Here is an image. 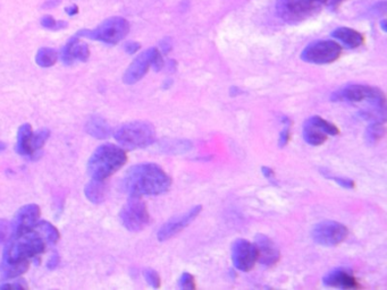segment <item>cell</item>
<instances>
[{
  "label": "cell",
  "instance_id": "6da1fadb",
  "mask_svg": "<svg viewBox=\"0 0 387 290\" xmlns=\"http://www.w3.org/2000/svg\"><path fill=\"white\" fill-rule=\"evenodd\" d=\"M172 179L155 163H141L130 168L124 177V187L130 196L160 195L167 192Z\"/></svg>",
  "mask_w": 387,
  "mask_h": 290
},
{
  "label": "cell",
  "instance_id": "7a4b0ae2",
  "mask_svg": "<svg viewBox=\"0 0 387 290\" xmlns=\"http://www.w3.org/2000/svg\"><path fill=\"white\" fill-rule=\"evenodd\" d=\"M44 249L46 243L42 236L35 231V228L21 234H14L8 239L2 264L29 262V258L40 255Z\"/></svg>",
  "mask_w": 387,
  "mask_h": 290
},
{
  "label": "cell",
  "instance_id": "3957f363",
  "mask_svg": "<svg viewBox=\"0 0 387 290\" xmlns=\"http://www.w3.org/2000/svg\"><path fill=\"white\" fill-rule=\"evenodd\" d=\"M127 161L123 149L114 144H103L92 153L88 162V172L92 179L105 181Z\"/></svg>",
  "mask_w": 387,
  "mask_h": 290
},
{
  "label": "cell",
  "instance_id": "277c9868",
  "mask_svg": "<svg viewBox=\"0 0 387 290\" xmlns=\"http://www.w3.org/2000/svg\"><path fill=\"white\" fill-rule=\"evenodd\" d=\"M115 139L128 150L149 147L156 139V130L150 122L136 120L121 125L116 129Z\"/></svg>",
  "mask_w": 387,
  "mask_h": 290
},
{
  "label": "cell",
  "instance_id": "5b68a950",
  "mask_svg": "<svg viewBox=\"0 0 387 290\" xmlns=\"http://www.w3.org/2000/svg\"><path fill=\"white\" fill-rule=\"evenodd\" d=\"M130 32L128 22L123 17H110L103 21L94 30H81L76 36H84L92 40H98L107 44H116L123 40Z\"/></svg>",
  "mask_w": 387,
  "mask_h": 290
},
{
  "label": "cell",
  "instance_id": "8992f818",
  "mask_svg": "<svg viewBox=\"0 0 387 290\" xmlns=\"http://www.w3.org/2000/svg\"><path fill=\"white\" fill-rule=\"evenodd\" d=\"M325 0H277V14L287 23H299L319 11Z\"/></svg>",
  "mask_w": 387,
  "mask_h": 290
},
{
  "label": "cell",
  "instance_id": "52a82bcc",
  "mask_svg": "<svg viewBox=\"0 0 387 290\" xmlns=\"http://www.w3.org/2000/svg\"><path fill=\"white\" fill-rule=\"evenodd\" d=\"M119 219L126 229L133 233L141 231L149 224L150 215L140 197L131 196L119 213Z\"/></svg>",
  "mask_w": 387,
  "mask_h": 290
},
{
  "label": "cell",
  "instance_id": "ba28073f",
  "mask_svg": "<svg viewBox=\"0 0 387 290\" xmlns=\"http://www.w3.org/2000/svg\"><path fill=\"white\" fill-rule=\"evenodd\" d=\"M341 52L342 48L339 43L335 41L324 40L309 44L301 53V58L307 62L321 65L335 61L341 56Z\"/></svg>",
  "mask_w": 387,
  "mask_h": 290
},
{
  "label": "cell",
  "instance_id": "9c48e42d",
  "mask_svg": "<svg viewBox=\"0 0 387 290\" xmlns=\"http://www.w3.org/2000/svg\"><path fill=\"white\" fill-rule=\"evenodd\" d=\"M311 235L314 242L321 246H336L346 239L349 230L340 222L322 221L313 227Z\"/></svg>",
  "mask_w": 387,
  "mask_h": 290
},
{
  "label": "cell",
  "instance_id": "30bf717a",
  "mask_svg": "<svg viewBox=\"0 0 387 290\" xmlns=\"http://www.w3.org/2000/svg\"><path fill=\"white\" fill-rule=\"evenodd\" d=\"M340 99L348 100L351 102L368 101L378 108H384L385 94L379 89L368 85H350L341 91Z\"/></svg>",
  "mask_w": 387,
  "mask_h": 290
},
{
  "label": "cell",
  "instance_id": "8fae6325",
  "mask_svg": "<svg viewBox=\"0 0 387 290\" xmlns=\"http://www.w3.org/2000/svg\"><path fill=\"white\" fill-rule=\"evenodd\" d=\"M232 261L234 266L240 271L247 272L253 269L258 261L255 244H251L245 239H237L232 246Z\"/></svg>",
  "mask_w": 387,
  "mask_h": 290
},
{
  "label": "cell",
  "instance_id": "7c38bea8",
  "mask_svg": "<svg viewBox=\"0 0 387 290\" xmlns=\"http://www.w3.org/2000/svg\"><path fill=\"white\" fill-rule=\"evenodd\" d=\"M201 210H202V206L197 205L195 207H192L191 210H188L187 212L183 213V214L172 218V219L168 220L159 229L158 234H157L158 240H160V242H165V240L174 237V236L178 234L179 231H182L184 228H186V227L190 225L198 215H199Z\"/></svg>",
  "mask_w": 387,
  "mask_h": 290
},
{
  "label": "cell",
  "instance_id": "4fadbf2b",
  "mask_svg": "<svg viewBox=\"0 0 387 290\" xmlns=\"http://www.w3.org/2000/svg\"><path fill=\"white\" fill-rule=\"evenodd\" d=\"M151 54L152 48L146 50L141 54L134 59L133 62L126 69L123 76V81L125 84H134L140 81L143 76L147 74L148 69L151 66Z\"/></svg>",
  "mask_w": 387,
  "mask_h": 290
},
{
  "label": "cell",
  "instance_id": "5bb4252c",
  "mask_svg": "<svg viewBox=\"0 0 387 290\" xmlns=\"http://www.w3.org/2000/svg\"><path fill=\"white\" fill-rule=\"evenodd\" d=\"M40 218V207L37 204H28V205L22 206L17 211L14 224V234L24 233L26 230L33 229L34 226Z\"/></svg>",
  "mask_w": 387,
  "mask_h": 290
},
{
  "label": "cell",
  "instance_id": "9a60e30c",
  "mask_svg": "<svg viewBox=\"0 0 387 290\" xmlns=\"http://www.w3.org/2000/svg\"><path fill=\"white\" fill-rule=\"evenodd\" d=\"M255 247L258 251V261L266 266H272L280 261V251L271 238L265 235H256Z\"/></svg>",
  "mask_w": 387,
  "mask_h": 290
},
{
  "label": "cell",
  "instance_id": "2e32d148",
  "mask_svg": "<svg viewBox=\"0 0 387 290\" xmlns=\"http://www.w3.org/2000/svg\"><path fill=\"white\" fill-rule=\"evenodd\" d=\"M90 57L89 47L85 43H79V38H72L61 50V60L66 65L74 60L87 61Z\"/></svg>",
  "mask_w": 387,
  "mask_h": 290
},
{
  "label": "cell",
  "instance_id": "e0dca14e",
  "mask_svg": "<svg viewBox=\"0 0 387 290\" xmlns=\"http://www.w3.org/2000/svg\"><path fill=\"white\" fill-rule=\"evenodd\" d=\"M324 283L330 287H336L342 289H355L359 288L360 284L358 280L350 271L343 269H337L328 273L324 278Z\"/></svg>",
  "mask_w": 387,
  "mask_h": 290
},
{
  "label": "cell",
  "instance_id": "ac0fdd59",
  "mask_svg": "<svg viewBox=\"0 0 387 290\" xmlns=\"http://www.w3.org/2000/svg\"><path fill=\"white\" fill-rule=\"evenodd\" d=\"M332 35L348 48H358L363 43V35L360 32L349 29V27H339L333 32Z\"/></svg>",
  "mask_w": 387,
  "mask_h": 290
},
{
  "label": "cell",
  "instance_id": "d6986e66",
  "mask_svg": "<svg viewBox=\"0 0 387 290\" xmlns=\"http://www.w3.org/2000/svg\"><path fill=\"white\" fill-rule=\"evenodd\" d=\"M85 130L89 135L98 139L107 138L110 135V126L107 124V121L101 117H90L89 120L85 124Z\"/></svg>",
  "mask_w": 387,
  "mask_h": 290
},
{
  "label": "cell",
  "instance_id": "ffe728a7",
  "mask_svg": "<svg viewBox=\"0 0 387 290\" xmlns=\"http://www.w3.org/2000/svg\"><path fill=\"white\" fill-rule=\"evenodd\" d=\"M32 128L30 124L22 125L17 131V144L16 151L21 156L33 158L32 150H31V137H32Z\"/></svg>",
  "mask_w": 387,
  "mask_h": 290
},
{
  "label": "cell",
  "instance_id": "44dd1931",
  "mask_svg": "<svg viewBox=\"0 0 387 290\" xmlns=\"http://www.w3.org/2000/svg\"><path fill=\"white\" fill-rule=\"evenodd\" d=\"M84 193L90 202L96 204L101 203L106 197V184L101 180L92 179L85 186Z\"/></svg>",
  "mask_w": 387,
  "mask_h": 290
},
{
  "label": "cell",
  "instance_id": "7402d4cb",
  "mask_svg": "<svg viewBox=\"0 0 387 290\" xmlns=\"http://www.w3.org/2000/svg\"><path fill=\"white\" fill-rule=\"evenodd\" d=\"M326 135V133H324L320 128L314 126L312 122H310L309 120L305 121L303 127V138L308 144L314 145V147L321 145L327 139Z\"/></svg>",
  "mask_w": 387,
  "mask_h": 290
},
{
  "label": "cell",
  "instance_id": "603a6c76",
  "mask_svg": "<svg viewBox=\"0 0 387 290\" xmlns=\"http://www.w3.org/2000/svg\"><path fill=\"white\" fill-rule=\"evenodd\" d=\"M385 134L384 121H372L366 130V140L368 144L373 145L382 138Z\"/></svg>",
  "mask_w": 387,
  "mask_h": 290
},
{
  "label": "cell",
  "instance_id": "cb8c5ba5",
  "mask_svg": "<svg viewBox=\"0 0 387 290\" xmlns=\"http://www.w3.org/2000/svg\"><path fill=\"white\" fill-rule=\"evenodd\" d=\"M29 269V262L22 263H14V264H2L0 265V271L5 279L16 278Z\"/></svg>",
  "mask_w": 387,
  "mask_h": 290
},
{
  "label": "cell",
  "instance_id": "d4e9b609",
  "mask_svg": "<svg viewBox=\"0 0 387 290\" xmlns=\"http://www.w3.org/2000/svg\"><path fill=\"white\" fill-rule=\"evenodd\" d=\"M34 228L38 229L40 231V234L43 235L44 239H46L48 243L55 244L58 242V239H59V233H58V230L50 224V222L38 221L37 225L34 226Z\"/></svg>",
  "mask_w": 387,
  "mask_h": 290
},
{
  "label": "cell",
  "instance_id": "484cf974",
  "mask_svg": "<svg viewBox=\"0 0 387 290\" xmlns=\"http://www.w3.org/2000/svg\"><path fill=\"white\" fill-rule=\"evenodd\" d=\"M35 61L41 67H51L57 61V52L56 50L51 48H41L38 50Z\"/></svg>",
  "mask_w": 387,
  "mask_h": 290
},
{
  "label": "cell",
  "instance_id": "4316f807",
  "mask_svg": "<svg viewBox=\"0 0 387 290\" xmlns=\"http://www.w3.org/2000/svg\"><path fill=\"white\" fill-rule=\"evenodd\" d=\"M308 120L310 122H312L314 126H317L318 128H320L324 131V133H326L327 135L335 136V135H339L340 134V129L337 128V127L334 124H332V122L325 120L321 117L313 116L311 118H309Z\"/></svg>",
  "mask_w": 387,
  "mask_h": 290
},
{
  "label": "cell",
  "instance_id": "83f0119b",
  "mask_svg": "<svg viewBox=\"0 0 387 290\" xmlns=\"http://www.w3.org/2000/svg\"><path fill=\"white\" fill-rule=\"evenodd\" d=\"M49 130L48 129H41L39 130L37 134H32V137H31V150H32L33 157L35 154L40 152V150L42 149V147L46 143V140L49 137Z\"/></svg>",
  "mask_w": 387,
  "mask_h": 290
},
{
  "label": "cell",
  "instance_id": "f1b7e54d",
  "mask_svg": "<svg viewBox=\"0 0 387 290\" xmlns=\"http://www.w3.org/2000/svg\"><path fill=\"white\" fill-rule=\"evenodd\" d=\"M41 25L44 27V29L51 30V31H58V30H62L67 26V23L64 21H56L55 18H52L51 16H43L41 18Z\"/></svg>",
  "mask_w": 387,
  "mask_h": 290
},
{
  "label": "cell",
  "instance_id": "f546056e",
  "mask_svg": "<svg viewBox=\"0 0 387 290\" xmlns=\"http://www.w3.org/2000/svg\"><path fill=\"white\" fill-rule=\"evenodd\" d=\"M178 285L181 289H184V290H190V289H196V281H195V278H193V275L187 273V272H185V273H183L181 275V278H179V281H178Z\"/></svg>",
  "mask_w": 387,
  "mask_h": 290
},
{
  "label": "cell",
  "instance_id": "4dcf8cb0",
  "mask_svg": "<svg viewBox=\"0 0 387 290\" xmlns=\"http://www.w3.org/2000/svg\"><path fill=\"white\" fill-rule=\"evenodd\" d=\"M151 66L156 71H159L161 68L164 67V60L163 57L159 52V50L157 48H152V54H151Z\"/></svg>",
  "mask_w": 387,
  "mask_h": 290
},
{
  "label": "cell",
  "instance_id": "1f68e13d",
  "mask_svg": "<svg viewBox=\"0 0 387 290\" xmlns=\"http://www.w3.org/2000/svg\"><path fill=\"white\" fill-rule=\"evenodd\" d=\"M145 278L147 280V282L149 283L151 287H154V288L160 287V276L155 270H146L145 271Z\"/></svg>",
  "mask_w": 387,
  "mask_h": 290
},
{
  "label": "cell",
  "instance_id": "d6a6232c",
  "mask_svg": "<svg viewBox=\"0 0 387 290\" xmlns=\"http://www.w3.org/2000/svg\"><path fill=\"white\" fill-rule=\"evenodd\" d=\"M11 238V225L5 220H0V243Z\"/></svg>",
  "mask_w": 387,
  "mask_h": 290
},
{
  "label": "cell",
  "instance_id": "836d02e7",
  "mask_svg": "<svg viewBox=\"0 0 387 290\" xmlns=\"http://www.w3.org/2000/svg\"><path fill=\"white\" fill-rule=\"evenodd\" d=\"M289 140H290V127L287 125L285 126V128L281 131L280 138H278V144H280L281 148H283L289 143Z\"/></svg>",
  "mask_w": 387,
  "mask_h": 290
},
{
  "label": "cell",
  "instance_id": "e575fe53",
  "mask_svg": "<svg viewBox=\"0 0 387 290\" xmlns=\"http://www.w3.org/2000/svg\"><path fill=\"white\" fill-rule=\"evenodd\" d=\"M330 178L332 180H334L335 183L341 185L342 187H344V188L351 189V188L354 187L353 180H350V179H346V178H341V177H330Z\"/></svg>",
  "mask_w": 387,
  "mask_h": 290
},
{
  "label": "cell",
  "instance_id": "d590c367",
  "mask_svg": "<svg viewBox=\"0 0 387 290\" xmlns=\"http://www.w3.org/2000/svg\"><path fill=\"white\" fill-rule=\"evenodd\" d=\"M262 171H263V175L266 177V178L269 181H271V183L275 184V181H276V179H275V172L273 171V169H271V168H268V167H263L262 168Z\"/></svg>",
  "mask_w": 387,
  "mask_h": 290
},
{
  "label": "cell",
  "instance_id": "8d00e7d4",
  "mask_svg": "<svg viewBox=\"0 0 387 290\" xmlns=\"http://www.w3.org/2000/svg\"><path fill=\"white\" fill-rule=\"evenodd\" d=\"M124 49H125V51L127 52V53L133 54V53H136L139 49H140V43H138V42H128V43H126L124 45Z\"/></svg>",
  "mask_w": 387,
  "mask_h": 290
},
{
  "label": "cell",
  "instance_id": "74e56055",
  "mask_svg": "<svg viewBox=\"0 0 387 290\" xmlns=\"http://www.w3.org/2000/svg\"><path fill=\"white\" fill-rule=\"evenodd\" d=\"M58 263H59V256H58L57 253H53L47 263L48 269H50V270L55 269V267L58 265Z\"/></svg>",
  "mask_w": 387,
  "mask_h": 290
},
{
  "label": "cell",
  "instance_id": "f35d334b",
  "mask_svg": "<svg viewBox=\"0 0 387 290\" xmlns=\"http://www.w3.org/2000/svg\"><path fill=\"white\" fill-rule=\"evenodd\" d=\"M386 11V3L381 2L378 3L375 7L371 8V12L375 14V15H380V14H384Z\"/></svg>",
  "mask_w": 387,
  "mask_h": 290
},
{
  "label": "cell",
  "instance_id": "ab89813d",
  "mask_svg": "<svg viewBox=\"0 0 387 290\" xmlns=\"http://www.w3.org/2000/svg\"><path fill=\"white\" fill-rule=\"evenodd\" d=\"M65 12L67 13V15L69 16H74L79 13V7L76 6V5H73V6L65 8Z\"/></svg>",
  "mask_w": 387,
  "mask_h": 290
},
{
  "label": "cell",
  "instance_id": "60d3db41",
  "mask_svg": "<svg viewBox=\"0 0 387 290\" xmlns=\"http://www.w3.org/2000/svg\"><path fill=\"white\" fill-rule=\"evenodd\" d=\"M60 4V0H47L43 5V8H53Z\"/></svg>",
  "mask_w": 387,
  "mask_h": 290
},
{
  "label": "cell",
  "instance_id": "b9f144b4",
  "mask_svg": "<svg viewBox=\"0 0 387 290\" xmlns=\"http://www.w3.org/2000/svg\"><path fill=\"white\" fill-rule=\"evenodd\" d=\"M160 48L163 49L164 52H168L170 50V43H169V39H165L164 41H161L160 43Z\"/></svg>",
  "mask_w": 387,
  "mask_h": 290
},
{
  "label": "cell",
  "instance_id": "7bdbcfd3",
  "mask_svg": "<svg viewBox=\"0 0 387 290\" xmlns=\"http://www.w3.org/2000/svg\"><path fill=\"white\" fill-rule=\"evenodd\" d=\"M380 26H381V30L382 31H387V24H386V20H381L380 21Z\"/></svg>",
  "mask_w": 387,
  "mask_h": 290
},
{
  "label": "cell",
  "instance_id": "ee69618b",
  "mask_svg": "<svg viewBox=\"0 0 387 290\" xmlns=\"http://www.w3.org/2000/svg\"><path fill=\"white\" fill-rule=\"evenodd\" d=\"M5 149H6V145H5V143L0 142V152L4 151V150H5Z\"/></svg>",
  "mask_w": 387,
  "mask_h": 290
},
{
  "label": "cell",
  "instance_id": "f6af8a7d",
  "mask_svg": "<svg viewBox=\"0 0 387 290\" xmlns=\"http://www.w3.org/2000/svg\"><path fill=\"white\" fill-rule=\"evenodd\" d=\"M325 2H326V0H325Z\"/></svg>",
  "mask_w": 387,
  "mask_h": 290
}]
</instances>
